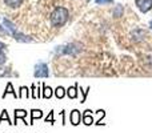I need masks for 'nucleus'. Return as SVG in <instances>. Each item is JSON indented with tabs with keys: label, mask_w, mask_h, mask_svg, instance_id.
<instances>
[{
	"label": "nucleus",
	"mask_w": 152,
	"mask_h": 133,
	"mask_svg": "<svg viewBox=\"0 0 152 133\" xmlns=\"http://www.w3.org/2000/svg\"><path fill=\"white\" fill-rule=\"evenodd\" d=\"M7 61V56H5L4 51H0V67H3Z\"/></svg>",
	"instance_id": "17"
},
{
	"label": "nucleus",
	"mask_w": 152,
	"mask_h": 133,
	"mask_svg": "<svg viewBox=\"0 0 152 133\" xmlns=\"http://www.w3.org/2000/svg\"><path fill=\"white\" fill-rule=\"evenodd\" d=\"M60 115H61V124H63V125H66V120H64V110H61Z\"/></svg>",
	"instance_id": "21"
},
{
	"label": "nucleus",
	"mask_w": 152,
	"mask_h": 133,
	"mask_svg": "<svg viewBox=\"0 0 152 133\" xmlns=\"http://www.w3.org/2000/svg\"><path fill=\"white\" fill-rule=\"evenodd\" d=\"M29 97V89L27 86H20V92H19V99H28Z\"/></svg>",
	"instance_id": "12"
},
{
	"label": "nucleus",
	"mask_w": 152,
	"mask_h": 133,
	"mask_svg": "<svg viewBox=\"0 0 152 133\" xmlns=\"http://www.w3.org/2000/svg\"><path fill=\"white\" fill-rule=\"evenodd\" d=\"M43 93H42V97H44V99H51L52 97V89L50 88V86H47V85H44L43 84Z\"/></svg>",
	"instance_id": "11"
},
{
	"label": "nucleus",
	"mask_w": 152,
	"mask_h": 133,
	"mask_svg": "<svg viewBox=\"0 0 152 133\" xmlns=\"http://www.w3.org/2000/svg\"><path fill=\"white\" fill-rule=\"evenodd\" d=\"M97 5H110L113 3V0H95Z\"/></svg>",
	"instance_id": "16"
},
{
	"label": "nucleus",
	"mask_w": 152,
	"mask_h": 133,
	"mask_svg": "<svg viewBox=\"0 0 152 133\" xmlns=\"http://www.w3.org/2000/svg\"><path fill=\"white\" fill-rule=\"evenodd\" d=\"M23 0H4V4L10 8H18L21 5Z\"/></svg>",
	"instance_id": "9"
},
{
	"label": "nucleus",
	"mask_w": 152,
	"mask_h": 133,
	"mask_svg": "<svg viewBox=\"0 0 152 133\" xmlns=\"http://www.w3.org/2000/svg\"><path fill=\"white\" fill-rule=\"evenodd\" d=\"M31 89H32V99H37V89H36V85H32L31 86Z\"/></svg>",
	"instance_id": "19"
},
{
	"label": "nucleus",
	"mask_w": 152,
	"mask_h": 133,
	"mask_svg": "<svg viewBox=\"0 0 152 133\" xmlns=\"http://www.w3.org/2000/svg\"><path fill=\"white\" fill-rule=\"evenodd\" d=\"M43 117V112L40 109H32L31 110V123L29 124H34V121L36 118H42Z\"/></svg>",
	"instance_id": "10"
},
{
	"label": "nucleus",
	"mask_w": 152,
	"mask_h": 133,
	"mask_svg": "<svg viewBox=\"0 0 152 133\" xmlns=\"http://www.w3.org/2000/svg\"><path fill=\"white\" fill-rule=\"evenodd\" d=\"M123 13H124V8H123V5H116L115 7V9H113V16L115 17H120V16H123Z\"/></svg>",
	"instance_id": "14"
},
{
	"label": "nucleus",
	"mask_w": 152,
	"mask_h": 133,
	"mask_svg": "<svg viewBox=\"0 0 152 133\" xmlns=\"http://www.w3.org/2000/svg\"><path fill=\"white\" fill-rule=\"evenodd\" d=\"M5 49H7V45H5L4 43L0 41V51H5Z\"/></svg>",
	"instance_id": "20"
},
{
	"label": "nucleus",
	"mask_w": 152,
	"mask_h": 133,
	"mask_svg": "<svg viewBox=\"0 0 152 133\" xmlns=\"http://www.w3.org/2000/svg\"><path fill=\"white\" fill-rule=\"evenodd\" d=\"M27 115H28V112H27L26 109H15V120H13V124H18V120L19 118H21L23 120V123L26 124V125H28V123L26 121V117Z\"/></svg>",
	"instance_id": "4"
},
{
	"label": "nucleus",
	"mask_w": 152,
	"mask_h": 133,
	"mask_svg": "<svg viewBox=\"0 0 152 133\" xmlns=\"http://www.w3.org/2000/svg\"><path fill=\"white\" fill-rule=\"evenodd\" d=\"M81 120H83V124H84V125H92V124L95 123L94 115H92V112H91L89 109L84 110V113L81 115Z\"/></svg>",
	"instance_id": "5"
},
{
	"label": "nucleus",
	"mask_w": 152,
	"mask_h": 133,
	"mask_svg": "<svg viewBox=\"0 0 152 133\" xmlns=\"http://www.w3.org/2000/svg\"><path fill=\"white\" fill-rule=\"evenodd\" d=\"M8 93H11V94H13V97H16V99H18L19 97V94L16 93L15 91H13V86H12V83H8L7 84V86H5V91H4V93H3V99H5V96H7Z\"/></svg>",
	"instance_id": "7"
},
{
	"label": "nucleus",
	"mask_w": 152,
	"mask_h": 133,
	"mask_svg": "<svg viewBox=\"0 0 152 133\" xmlns=\"http://www.w3.org/2000/svg\"><path fill=\"white\" fill-rule=\"evenodd\" d=\"M69 121H71L72 125H75V126L79 125L81 121V113L79 112L77 109H74L71 112V115H69Z\"/></svg>",
	"instance_id": "6"
},
{
	"label": "nucleus",
	"mask_w": 152,
	"mask_h": 133,
	"mask_svg": "<svg viewBox=\"0 0 152 133\" xmlns=\"http://www.w3.org/2000/svg\"><path fill=\"white\" fill-rule=\"evenodd\" d=\"M69 12L66 7H56L51 13V24L53 27H63L68 20Z\"/></svg>",
	"instance_id": "1"
},
{
	"label": "nucleus",
	"mask_w": 152,
	"mask_h": 133,
	"mask_svg": "<svg viewBox=\"0 0 152 133\" xmlns=\"http://www.w3.org/2000/svg\"><path fill=\"white\" fill-rule=\"evenodd\" d=\"M150 28H151V29H152V20H151V21H150Z\"/></svg>",
	"instance_id": "22"
},
{
	"label": "nucleus",
	"mask_w": 152,
	"mask_h": 133,
	"mask_svg": "<svg viewBox=\"0 0 152 133\" xmlns=\"http://www.w3.org/2000/svg\"><path fill=\"white\" fill-rule=\"evenodd\" d=\"M4 120H7V123L8 124H13L12 121H11V118H10V116H8V112H7V109H3L1 110V116H0V124L3 123Z\"/></svg>",
	"instance_id": "15"
},
{
	"label": "nucleus",
	"mask_w": 152,
	"mask_h": 133,
	"mask_svg": "<svg viewBox=\"0 0 152 133\" xmlns=\"http://www.w3.org/2000/svg\"><path fill=\"white\" fill-rule=\"evenodd\" d=\"M67 96H68L69 99H76V97H77V84H75L74 86H69V88L67 89Z\"/></svg>",
	"instance_id": "8"
},
{
	"label": "nucleus",
	"mask_w": 152,
	"mask_h": 133,
	"mask_svg": "<svg viewBox=\"0 0 152 133\" xmlns=\"http://www.w3.org/2000/svg\"><path fill=\"white\" fill-rule=\"evenodd\" d=\"M67 94V91L63 88V86H58L56 88V91H55V96L58 97V99H63L64 96Z\"/></svg>",
	"instance_id": "13"
},
{
	"label": "nucleus",
	"mask_w": 152,
	"mask_h": 133,
	"mask_svg": "<svg viewBox=\"0 0 152 133\" xmlns=\"http://www.w3.org/2000/svg\"><path fill=\"white\" fill-rule=\"evenodd\" d=\"M34 76L35 77H44L47 78L50 76V69H48V65L45 63H37L35 65V69H34Z\"/></svg>",
	"instance_id": "2"
},
{
	"label": "nucleus",
	"mask_w": 152,
	"mask_h": 133,
	"mask_svg": "<svg viewBox=\"0 0 152 133\" xmlns=\"http://www.w3.org/2000/svg\"><path fill=\"white\" fill-rule=\"evenodd\" d=\"M135 5L140 9V12L147 13L152 9V0H135Z\"/></svg>",
	"instance_id": "3"
},
{
	"label": "nucleus",
	"mask_w": 152,
	"mask_h": 133,
	"mask_svg": "<svg viewBox=\"0 0 152 133\" xmlns=\"http://www.w3.org/2000/svg\"><path fill=\"white\" fill-rule=\"evenodd\" d=\"M45 123H50V124H55V120H53V110H51L50 115L45 117Z\"/></svg>",
	"instance_id": "18"
}]
</instances>
